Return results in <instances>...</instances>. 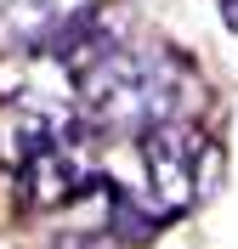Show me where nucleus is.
I'll return each mask as SVG.
<instances>
[{
  "label": "nucleus",
  "instance_id": "obj_3",
  "mask_svg": "<svg viewBox=\"0 0 238 249\" xmlns=\"http://www.w3.org/2000/svg\"><path fill=\"white\" fill-rule=\"evenodd\" d=\"M85 136H91V119H79L57 147H46L40 159H29V164L17 170V193H23V204H34V210H63L74 193L96 187V164H91Z\"/></svg>",
  "mask_w": 238,
  "mask_h": 249
},
{
  "label": "nucleus",
  "instance_id": "obj_5",
  "mask_svg": "<svg viewBox=\"0 0 238 249\" xmlns=\"http://www.w3.org/2000/svg\"><path fill=\"white\" fill-rule=\"evenodd\" d=\"M108 204H113V238H119V244H147V238L170 221L165 210H142L125 187H113V181H108Z\"/></svg>",
  "mask_w": 238,
  "mask_h": 249
},
{
  "label": "nucleus",
  "instance_id": "obj_2",
  "mask_svg": "<svg viewBox=\"0 0 238 249\" xmlns=\"http://www.w3.org/2000/svg\"><path fill=\"white\" fill-rule=\"evenodd\" d=\"M216 147H210L193 124L165 119L153 130H142V170H147V193H153V210L165 215H182L199 204L204 181L216 176Z\"/></svg>",
  "mask_w": 238,
  "mask_h": 249
},
{
  "label": "nucleus",
  "instance_id": "obj_4",
  "mask_svg": "<svg viewBox=\"0 0 238 249\" xmlns=\"http://www.w3.org/2000/svg\"><path fill=\"white\" fill-rule=\"evenodd\" d=\"M74 124H79L74 113H63L57 102H46V96H17V102H6V108H0V164H6V170H23L29 159H40L46 147H57Z\"/></svg>",
  "mask_w": 238,
  "mask_h": 249
},
{
  "label": "nucleus",
  "instance_id": "obj_1",
  "mask_svg": "<svg viewBox=\"0 0 238 249\" xmlns=\"http://www.w3.org/2000/svg\"><path fill=\"white\" fill-rule=\"evenodd\" d=\"M79 108L96 130H153L176 113V68L136 51H108L79 74Z\"/></svg>",
  "mask_w": 238,
  "mask_h": 249
},
{
  "label": "nucleus",
  "instance_id": "obj_6",
  "mask_svg": "<svg viewBox=\"0 0 238 249\" xmlns=\"http://www.w3.org/2000/svg\"><path fill=\"white\" fill-rule=\"evenodd\" d=\"M51 249H125V244H108V238H63V244Z\"/></svg>",
  "mask_w": 238,
  "mask_h": 249
},
{
  "label": "nucleus",
  "instance_id": "obj_7",
  "mask_svg": "<svg viewBox=\"0 0 238 249\" xmlns=\"http://www.w3.org/2000/svg\"><path fill=\"white\" fill-rule=\"evenodd\" d=\"M221 12H227V23H233V34H238V0H221Z\"/></svg>",
  "mask_w": 238,
  "mask_h": 249
}]
</instances>
